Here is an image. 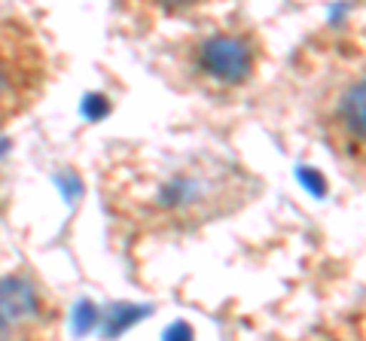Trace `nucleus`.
I'll use <instances>...</instances> for the list:
<instances>
[{
    "mask_svg": "<svg viewBox=\"0 0 366 341\" xmlns=\"http://www.w3.org/2000/svg\"><path fill=\"white\" fill-rule=\"evenodd\" d=\"M254 180L211 153L156 156L113 170L107 201L125 220L150 229H183L217 220L244 204Z\"/></svg>",
    "mask_w": 366,
    "mask_h": 341,
    "instance_id": "f257e3e1",
    "label": "nucleus"
},
{
    "mask_svg": "<svg viewBox=\"0 0 366 341\" xmlns=\"http://www.w3.org/2000/svg\"><path fill=\"white\" fill-rule=\"evenodd\" d=\"M183 71L208 92H235L259 73L266 43L250 25L202 31L183 43Z\"/></svg>",
    "mask_w": 366,
    "mask_h": 341,
    "instance_id": "f03ea898",
    "label": "nucleus"
},
{
    "mask_svg": "<svg viewBox=\"0 0 366 341\" xmlns=\"http://www.w3.org/2000/svg\"><path fill=\"white\" fill-rule=\"evenodd\" d=\"M49 79V55L37 28L21 16H0V128L37 104Z\"/></svg>",
    "mask_w": 366,
    "mask_h": 341,
    "instance_id": "7ed1b4c3",
    "label": "nucleus"
},
{
    "mask_svg": "<svg viewBox=\"0 0 366 341\" xmlns=\"http://www.w3.org/2000/svg\"><path fill=\"white\" fill-rule=\"evenodd\" d=\"M55 305L43 283L28 271L0 275V341H46Z\"/></svg>",
    "mask_w": 366,
    "mask_h": 341,
    "instance_id": "20e7f679",
    "label": "nucleus"
},
{
    "mask_svg": "<svg viewBox=\"0 0 366 341\" xmlns=\"http://www.w3.org/2000/svg\"><path fill=\"white\" fill-rule=\"evenodd\" d=\"M363 71L342 73L330 86L327 98L320 101V125L333 150L354 165H363V125H366V104H363Z\"/></svg>",
    "mask_w": 366,
    "mask_h": 341,
    "instance_id": "39448f33",
    "label": "nucleus"
}]
</instances>
